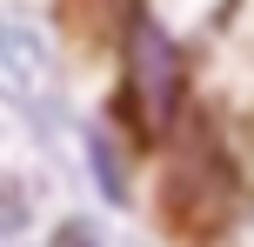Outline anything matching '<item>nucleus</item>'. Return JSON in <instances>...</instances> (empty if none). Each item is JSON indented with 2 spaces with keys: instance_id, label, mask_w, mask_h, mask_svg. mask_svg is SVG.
Listing matches in <instances>:
<instances>
[{
  "instance_id": "nucleus-1",
  "label": "nucleus",
  "mask_w": 254,
  "mask_h": 247,
  "mask_svg": "<svg viewBox=\"0 0 254 247\" xmlns=\"http://www.w3.org/2000/svg\"><path fill=\"white\" fill-rule=\"evenodd\" d=\"M181 94H188V74H181V47L161 34L154 13H134L121 40V107L140 134H161L167 120L181 114Z\"/></svg>"
},
{
  "instance_id": "nucleus-2",
  "label": "nucleus",
  "mask_w": 254,
  "mask_h": 247,
  "mask_svg": "<svg viewBox=\"0 0 254 247\" xmlns=\"http://www.w3.org/2000/svg\"><path fill=\"white\" fill-rule=\"evenodd\" d=\"M54 247H94V234H87V227H80V221H67L61 234H54Z\"/></svg>"
}]
</instances>
